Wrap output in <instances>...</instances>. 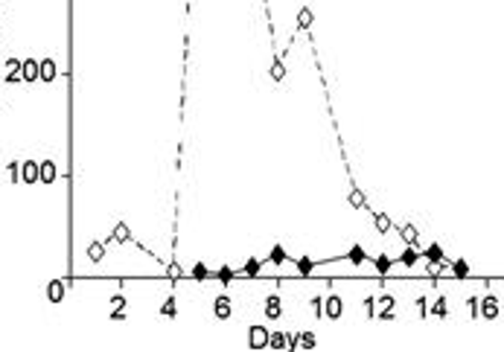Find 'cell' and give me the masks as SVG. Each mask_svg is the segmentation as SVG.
Instances as JSON below:
<instances>
[{
	"instance_id": "obj_1",
	"label": "cell",
	"mask_w": 504,
	"mask_h": 352,
	"mask_svg": "<svg viewBox=\"0 0 504 352\" xmlns=\"http://www.w3.org/2000/svg\"><path fill=\"white\" fill-rule=\"evenodd\" d=\"M478 315L487 317V320H495V317L501 315V308H498V297L487 294L484 300H478Z\"/></svg>"
},
{
	"instance_id": "obj_2",
	"label": "cell",
	"mask_w": 504,
	"mask_h": 352,
	"mask_svg": "<svg viewBox=\"0 0 504 352\" xmlns=\"http://www.w3.org/2000/svg\"><path fill=\"white\" fill-rule=\"evenodd\" d=\"M248 346L251 349H265L268 346V329L265 326H251L248 329Z\"/></svg>"
},
{
	"instance_id": "obj_3",
	"label": "cell",
	"mask_w": 504,
	"mask_h": 352,
	"mask_svg": "<svg viewBox=\"0 0 504 352\" xmlns=\"http://www.w3.org/2000/svg\"><path fill=\"white\" fill-rule=\"evenodd\" d=\"M341 315H344V300L338 297V294H329V297H324V317H329V320H338Z\"/></svg>"
},
{
	"instance_id": "obj_4",
	"label": "cell",
	"mask_w": 504,
	"mask_h": 352,
	"mask_svg": "<svg viewBox=\"0 0 504 352\" xmlns=\"http://www.w3.org/2000/svg\"><path fill=\"white\" fill-rule=\"evenodd\" d=\"M213 315H216L219 320H227V317L234 315V303H230L227 294H222V297L213 300Z\"/></svg>"
},
{
	"instance_id": "obj_5",
	"label": "cell",
	"mask_w": 504,
	"mask_h": 352,
	"mask_svg": "<svg viewBox=\"0 0 504 352\" xmlns=\"http://www.w3.org/2000/svg\"><path fill=\"white\" fill-rule=\"evenodd\" d=\"M265 317L268 320H280L283 317V300H280V294H268V300H265Z\"/></svg>"
},
{
	"instance_id": "obj_6",
	"label": "cell",
	"mask_w": 504,
	"mask_h": 352,
	"mask_svg": "<svg viewBox=\"0 0 504 352\" xmlns=\"http://www.w3.org/2000/svg\"><path fill=\"white\" fill-rule=\"evenodd\" d=\"M399 236H402V242H405V244H411V247H417V251H423V244H420V233H417L414 224H402Z\"/></svg>"
},
{
	"instance_id": "obj_7",
	"label": "cell",
	"mask_w": 504,
	"mask_h": 352,
	"mask_svg": "<svg viewBox=\"0 0 504 352\" xmlns=\"http://www.w3.org/2000/svg\"><path fill=\"white\" fill-rule=\"evenodd\" d=\"M111 242H120V244H126V242H134L131 239V230H128L126 221H120L117 227H114V233H111Z\"/></svg>"
},
{
	"instance_id": "obj_8",
	"label": "cell",
	"mask_w": 504,
	"mask_h": 352,
	"mask_svg": "<svg viewBox=\"0 0 504 352\" xmlns=\"http://www.w3.org/2000/svg\"><path fill=\"white\" fill-rule=\"evenodd\" d=\"M373 224H376L379 233H391L394 221H391V216H387V213H373Z\"/></svg>"
},
{
	"instance_id": "obj_9",
	"label": "cell",
	"mask_w": 504,
	"mask_h": 352,
	"mask_svg": "<svg viewBox=\"0 0 504 352\" xmlns=\"http://www.w3.org/2000/svg\"><path fill=\"white\" fill-rule=\"evenodd\" d=\"M347 262H353V265H361V262H367V253H364V247L361 244H353L350 251H347V256H344Z\"/></svg>"
},
{
	"instance_id": "obj_10",
	"label": "cell",
	"mask_w": 504,
	"mask_h": 352,
	"mask_svg": "<svg viewBox=\"0 0 504 352\" xmlns=\"http://www.w3.org/2000/svg\"><path fill=\"white\" fill-rule=\"evenodd\" d=\"M420 256H425V262H440V259H446V253H443L440 244H429L425 251H420Z\"/></svg>"
},
{
	"instance_id": "obj_11",
	"label": "cell",
	"mask_w": 504,
	"mask_h": 352,
	"mask_svg": "<svg viewBox=\"0 0 504 352\" xmlns=\"http://www.w3.org/2000/svg\"><path fill=\"white\" fill-rule=\"evenodd\" d=\"M417 259H420V251H417V247H411V244H408L405 251H402V256H399V262H402L405 268H414Z\"/></svg>"
},
{
	"instance_id": "obj_12",
	"label": "cell",
	"mask_w": 504,
	"mask_h": 352,
	"mask_svg": "<svg viewBox=\"0 0 504 352\" xmlns=\"http://www.w3.org/2000/svg\"><path fill=\"white\" fill-rule=\"evenodd\" d=\"M260 271H262V262L257 259V256H251V259L242 265V274H245V277H260Z\"/></svg>"
},
{
	"instance_id": "obj_13",
	"label": "cell",
	"mask_w": 504,
	"mask_h": 352,
	"mask_svg": "<svg viewBox=\"0 0 504 352\" xmlns=\"http://www.w3.org/2000/svg\"><path fill=\"white\" fill-rule=\"evenodd\" d=\"M213 277H216V280L222 282V285H230V282H234V277H236V271L230 268V265H222V268H219V271L213 274Z\"/></svg>"
},
{
	"instance_id": "obj_14",
	"label": "cell",
	"mask_w": 504,
	"mask_h": 352,
	"mask_svg": "<svg viewBox=\"0 0 504 352\" xmlns=\"http://www.w3.org/2000/svg\"><path fill=\"white\" fill-rule=\"evenodd\" d=\"M347 201H350V204H353L356 210H364V207H367V201H364V192H361L359 187H353V190H350V195H347Z\"/></svg>"
},
{
	"instance_id": "obj_15",
	"label": "cell",
	"mask_w": 504,
	"mask_h": 352,
	"mask_svg": "<svg viewBox=\"0 0 504 352\" xmlns=\"http://www.w3.org/2000/svg\"><path fill=\"white\" fill-rule=\"evenodd\" d=\"M312 20H315L312 9H306V6H303V9L297 12V29H309V27H312Z\"/></svg>"
},
{
	"instance_id": "obj_16",
	"label": "cell",
	"mask_w": 504,
	"mask_h": 352,
	"mask_svg": "<svg viewBox=\"0 0 504 352\" xmlns=\"http://www.w3.org/2000/svg\"><path fill=\"white\" fill-rule=\"evenodd\" d=\"M373 265H376V271L382 274V277H385V274L391 271V268H394V259H391V256H385V253H382V256H373Z\"/></svg>"
},
{
	"instance_id": "obj_17",
	"label": "cell",
	"mask_w": 504,
	"mask_h": 352,
	"mask_svg": "<svg viewBox=\"0 0 504 352\" xmlns=\"http://www.w3.org/2000/svg\"><path fill=\"white\" fill-rule=\"evenodd\" d=\"M449 268H452V274H455L458 280H467V277H469V265H467V259H455V262L449 265Z\"/></svg>"
},
{
	"instance_id": "obj_18",
	"label": "cell",
	"mask_w": 504,
	"mask_h": 352,
	"mask_svg": "<svg viewBox=\"0 0 504 352\" xmlns=\"http://www.w3.org/2000/svg\"><path fill=\"white\" fill-rule=\"evenodd\" d=\"M268 349H286V332H268Z\"/></svg>"
},
{
	"instance_id": "obj_19",
	"label": "cell",
	"mask_w": 504,
	"mask_h": 352,
	"mask_svg": "<svg viewBox=\"0 0 504 352\" xmlns=\"http://www.w3.org/2000/svg\"><path fill=\"white\" fill-rule=\"evenodd\" d=\"M286 259H288V256H286V251H283V244H274L271 253H268V262H271V265H283Z\"/></svg>"
},
{
	"instance_id": "obj_20",
	"label": "cell",
	"mask_w": 504,
	"mask_h": 352,
	"mask_svg": "<svg viewBox=\"0 0 504 352\" xmlns=\"http://www.w3.org/2000/svg\"><path fill=\"white\" fill-rule=\"evenodd\" d=\"M315 265H318L315 259H309V256H300V259H297V271L303 274V277H309V274L315 271Z\"/></svg>"
},
{
	"instance_id": "obj_21",
	"label": "cell",
	"mask_w": 504,
	"mask_h": 352,
	"mask_svg": "<svg viewBox=\"0 0 504 352\" xmlns=\"http://www.w3.org/2000/svg\"><path fill=\"white\" fill-rule=\"evenodd\" d=\"M315 343H318V338L312 332H300V335H297V346H300V349H312Z\"/></svg>"
},
{
	"instance_id": "obj_22",
	"label": "cell",
	"mask_w": 504,
	"mask_h": 352,
	"mask_svg": "<svg viewBox=\"0 0 504 352\" xmlns=\"http://www.w3.org/2000/svg\"><path fill=\"white\" fill-rule=\"evenodd\" d=\"M189 277H192V280H198V282H201V280H207V277H210L207 265H204V262H198V265H192V271H189Z\"/></svg>"
},
{
	"instance_id": "obj_23",
	"label": "cell",
	"mask_w": 504,
	"mask_h": 352,
	"mask_svg": "<svg viewBox=\"0 0 504 352\" xmlns=\"http://www.w3.org/2000/svg\"><path fill=\"white\" fill-rule=\"evenodd\" d=\"M283 76H286V67H283V61H280V58H274V64H271V79H274V81H283Z\"/></svg>"
},
{
	"instance_id": "obj_24",
	"label": "cell",
	"mask_w": 504,
	"mask_h": 352,
	"mask_svg": "<svg viewBox=\"0 0 504 352\" xmlns=\"http://www.w3.org/2000/svg\"><path fill=\"white\" fill-rule=\"evenodd\" d=\"M88 256H90V259H93V262H99V259H102V256H105V244L93 242V244H90V247H88Z\"/></svg>"
},
{
	"instance_id": "obj_25",
	"label": "cell",
	"mask_w": 504,
	"mask_h": 352,
	"mask_svg": "<svg viewBox=\"0 0 504 352\" xmlns=\"http://www.w3.org/2000/svg\"><path fill=\"white\" fill-rule=\"evenodd\" d=\"M161 315L163 317H175V315H178V308H175V297H166V303L161 306Z\"/></svg>"
},
{
	"instance_id": "obj_26",
	"label": "cell",
	"mask_w": 504,
	"mask_h": 352,
	"mask_svg": "<svg viewBox=\"0 0 504 352\" xmlns=\"http://www.w3.org/2000/svg\"><path fill=\"white\" fill-rule=\"evenodd\" d=\"M166 277H169L172 282L184 277V274H181V265H178V262H169V265H166Z\"/></svg>"
},
{
	"instance_id": "obj_27",
	"label": "cell",
	"mask_w": 504,
	"mask_h": 352,
	"mask_svg": "<svg viewBox=\"0 0 504 352\" xmlns=\"http://www.w3.org/2000/svg\"><path fill=\"white\" fill-rule=\"evenodd\" d=\"M432 312H434L437 317H446V315H449V306H446V297H440V300H437Z\"/></svg>"
},
{
	"instance_id": "obj_28",
	"label": "cell",
	"mask_w": 504,
	"mask_h": 352,
	"mask_svg": "<svg viewBox=\"0 0 504 352\" xmlns=\"http://www.w3.org/2000/svg\"><path fill=\"white\" fill-rule=\"evenodd\" d=\"M312 312L315 317H324V297H312Z\"/></svg>"
},
{
	"instance_id": "obj_29",
	"label": "cell",
	"mask_w": 504,
	"mask_h": 352,
	"mask_svg": "<svg viewBox=\"0 0 504 352\" xmlns=\"http://www.w3.org/2000/svg\"><path fill=\"white\" fill-rule=\"evenodd\" d=\"M379 303H382V312H394V306H396V300L391 297V294H385V297L379 300Z\"/></svg>"
},
{
	"instance_id": "obj_30",
	"label": "cell",
	"mask_w": 504,
	"mask_h": 352,
	"mask_svg": "<svg viewBox=\"0 0 504 352\" xmlns=\"http://www.w3.org/2000/svg\"><path fill=\"white\" fill-rule=\"evenodd\" d=\"M373 303H376L373 297H367V300H364V315H367V317H373V315H376V308H373Z\"/></svg>"
},
{
	"instance_id": "obj_31",
	"label": "cell",
	"mask_w": 504,
	"mask_h": 352,
	"mask_svg": "<svg viewBox=\"0 0 504 352\" xmlns=\"http://www.w3.org/2000/svg\"><path fill=\"white\" fill-rule=\"evenodd\" d=\"M467 306H469V315H472V317H478V297H469V303H467Z\"/></svg>"
},
{
	"instance_id": "obj_32",
	"label": "cell",
	"mask_w": 504,
	"mask_h": 352,
	"mask_svg": "<svg viewBox=\"0 0 504 352\" xmlns=\"http://www.w3.org/2000/svg\"><path fill=\"white\" fill-rule=\"evenodd\" d=\"M417 308H420V317H425V315H429V306H425V297H420V300H417Z\"/></svg>"
},
{
	"instance_id": "obj_33",
	"label": "cell",
	"mask_w": 504,
	"mask_h": 352,
	"mask_svg": "<svg viewBox=\"0 0 504 352\" xmlns=\"http://www.w3.org/2000/svg\"><path fill=\"white\" fill-rule=\"evenodd\" d=\"M111 317H114V320H126V308H114Z\"/></svg>"
},
{
	"instance_id": "obj_34",
	"label": "cell",
	"mask_w": 504,
	"mask_h": 352,
	"mask_svg": "<svg viewBox=\"0 0 504 352\" xmlns=\"http://www.w3.org/2000/svg\"><path fill=\"white\" fill-rule=\"evenodd\" d=\"M111 303H114L117 308H126V297H123V294H117V297L111 300Z\"/></svg>"
}]
</instances>
